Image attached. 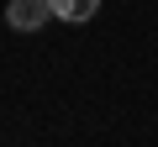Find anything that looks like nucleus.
Segmentation results:
<instances>
[{"mask_svg": "<svg viewBox=\"0 0 158 147\" xmlns=\"http://www.w3.org/2000/svg\"><path fill=\"white\" fill-rule=\"evenodd\" d=\"M48 21H53L48 0H11V6H6V26L11 32H42Z\"/></svg>", "mask_w": 158, "mask_h": 147, "instance_id": "1", "label": "nucleus"}, {"mask_svg": "<svg viewBox=\"0 0 158 147\" xmlns=\"http://www.w3.org/2000/svg\"><path fill=\"white\" fill-rule=\"evenodd\" d=\"M48 6H53L58 21H74V26H79V21H90V16L100 11V0H48Z\"/></svg>", "mask_w": 158, "mask_h": 147, "instance_id": "2", "label": "nucleus"}]
</instances>
